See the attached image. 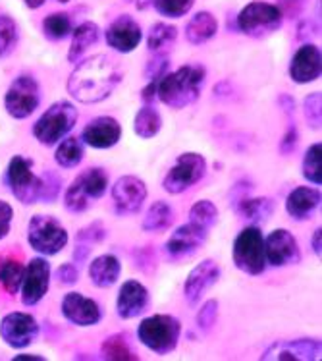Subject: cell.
Wrapping results in <instances>:
<instances>
[{
  "label": "cell",
  "instance_id": "6da1fadb",
  "mask_svg": "<svg viewBox=\"0 0 322 361\" xmlns=\"http://www.w3.org/2000/svg\"><path fill=\"white\" fill-rule=\"evenodd\" d=\"M122 81V68L109 54H95L78 62L68 78V93L83 104L106 101Z\"/></svg>",
  "mask_w": 322,
  "mask_h": 361
},
{
  "label": "cell",
  "instance_id": "7a4b0ae2",
  "mask_svg": "<svg viewBox=\"0 0 322 361\" xmlns=\"http://www.w3.org/2000/svg\"><path fill=\"white\" fill-rule=\"evenodd\" d=\"M206 70L201 64H185L176 72L162 75L156 87V97L168 109L182 111L201 97V89L205 83Z\"/></svg>",
  "mask_w": 322,
  "mask_h": 361
},
{
  "label": "cell",
  "instance_id": "3957f363",
  "mask_svg": "<svg viewBox=\"0 0 322 361\" xmlns=\"http://www.w3.org/2000/svg\"><path fill=\"white\" fill-rule=\"evenodd\" d=\"M80 118V112L68 101L51 104L33 124V137L44 147H54L72 132Z\"/></svg>",
  "mask_w": 322,
  "mask_h": 361
},
{
  "label": "cell",
  "instance_id": "277c9868",
  "mask_svg": "<svg viewBox=\"0 0 322 361\" xmlns=\"http://www.w3.org/2000/svg\"><path fill=\"white\" fill-rule=\"evenodd\" d=\"M109 190V172L99 166L81 172L64 193V207L70 213H85Z\"/></svg>",
  "mask_w": 322,
  "mask_h": 361
},
{
  "label": "cell",
  "instance_id": "5b68a950",
  "mask_svg": "<svg viewBox=\"0 0 322 361\" xmlns=\"http://www.w3.org/2000/svg\"><path fill=\"white\" fill-rule=\"evenodd\" d=\"M182 323L172 315H151L141 321L137 326V338L145 348L159 355L172 354L180 344Z\"/></svg>",
  "mask_w": 322,
  "mask_h": 361
},
{
  "label": "cell",
  "instance_id": "8992f818",
  "mask_svg": "<svg viewBox=\"0 0 322 361\" xmlns=\"http://www.w3.org/2000/svg\"><path fill=\"white\" fill-rule=\"evenodd\" d=\"M232 259L237 271L259 276L266 269V257H264V236L256 224H249L235 236L232 245Z\"/></svg>",
  "mask_w": 322,
  "mask_h": 361
},
{
  "label": "cell",
  "instance_id": "52a82bcc",
  "mask_svg": "<svg viewBox=\"0 0 322 361\" xmlns=\"http://www.w3.org/2000/svg\"><path fill=\"white\" fill-rule=\"evenodd\" d=\"M68 230L52 214H33L27 226V242L43 257H52L68 245Z\"/></svg>",
  "mask_w": 322,
  "mask_h": 361
},
{
  "label": "cell",
  "instance_id": "ba28073f",
  "mask_svg": "<svg viewBox=\"0 0 322 361\" xmlns=\"http://www.w3.org/2000/svg\"><path fill=\"white\" fill-rule=\"evenodd\" d=\"M284 18L276 4L253 0L237 14V30L251 39H264L282 27Z\"/></svg>",
  "mask_w": 322,
  "mask_h": 361
},
{
  "label": "cell",
  "instance_id": "9c48e42d",
  "mask_svg": "<svg viewBox=\"0 0 322 361\" xmlns=\"http://www.w3.org/2000/svg\"><path fill=\"white\" fill-rule=\"evenodd\" d=\"M8 190L22 205H35L41 197V176L33 172V161L16 155L10 159L4 174Z\"/></svg>",
  "mask_w": 322,
  "mask_h": 361
},
{
  "label": "cell",
  "instance_id": "30bf717a",
  "mask_svg": "<svg viewBox=\"0 0 322 361\" xmlns=\"http://www.w3.org/2000/svg\"><path fill=\"white\" fill-rule=\"evenodd\" d=\"M206 174V159L201 153L187 151L176 159L168 170V174L162 180V188L170 195H180L199 184Z\"/></svg>",
  "mask_w": 322,
  "mask_h": 361
},
{
  "label": "cell",
  "instance_id": "8fae6325",
  "mask_svg": "<svg viewBox=\"0 0 322 361\" xmlns=\"http://www.w3.org/2000/svg\"><path fill=\"white\" fill-rule=\"evenodd\" d=\"M41 104V85L30 74L18 75L4 95V109L16 120L30 118Z\"/></svg>",
  "mask_w": 322,
  "mask_h": 361
},
{
  "label": "cell",
  "instance_id": "7c38bea8",
  "mask_svg": "<svg viewBox=\"0 0 322 361\" xmlns=\"http://www.w3.org/2000/svg\"><path fill=\"white\" fill-rule=\"evenodd\" d=\"M39 336V323L30 313L12 311L0 321V338L14 350L31 346Z\"/></svg>",
  "mask_w": 322,
  "mask_h": 361
},
{
  "label": "cell",
  "instance_id": "4fadbf2b",
  "mask_svg": "<svg viewBox=\"0 0 322 361\" xmlns=\"http://www.w3.org/2000/svg\"><path fill=\"white\" fill-rule=\"evenodd\" d=\"M206 240H209V230L201 228L193 222H185L178 226L168 238V242L164 243V255L170 261H182L201 251Z\"/></svg>",
  "mask_w": 322,
  "mask_h": 361
},
{
  "label": "cell",
  "instance_id": "5bb4252c",
  "mask_svg": "<svg viewBox=\"0 0 322 361\" xmlns=\"http://www.w3.org/2000/svg\"><path fill=\"white\" fill-rule=\"evenodd\" d=\"M110 193H112V205L116 214L130 216V214H137L143 209V203L147 200V185L141 178L128 174V176L118 178Z\"/></svg>",
  "mask_w": 322,
  "mask_h": 361
},
{
  "label": "cell",
  "instance_id": "9a60e30c",
  "mask_svg": "<svg viewBox=\"0 0 322 361\" xmlns=\"http://www.w3.org/2000/svg\"><path fill=\"white\" fill-rule=\"evenodd\" d=\"M264 257H266V265L276 267V269L295 265L301 261L299 243L290 230H272L271 234L264 238Z\"/></svg>",
  "mask_w": 322,
  "mask_h": 361
},
{
  "label": "cell",
  "instance_id": "2e32d148",
  "mask_svg": "<svg viewBox=\"0 0 322 361\" xmlns=\"http://www.w3.org/2000/svg\"><path fill=\"white\" fill-rule=\"evenodd\" d=\"M51 286V263L44 257H33L23 271L22 281V303L23 305H37L43 302Z\"/></svg>",
  "mask_w": 322,
  "mask_h": 361
},
{
  "label": "cell",
  "instance_id": "e0dca14e",
  "mask_svg": "<svg viewBox=\"0 0 322 361\" xmlns=\"http://www.w3.org/2000/svg\"><path fill=\"white\" fill-rule=\"evenodd\" d=\"M220 279V267L214 259H205L199 265H195L187 274L185 284H183V295L185 302L191 307H195L211 288L218 282Z\"/></svg>",
  "mask_w": 322,
  "mask_h": 361
},
{
  "label": "cell",
  "instance_id": "ac0fdd59",
  "mask_svg": "<svg viewBox=\"0 0 322 361\" xmlns=\"http://www.w3.org/2000/svg\"><path fill=\"white\" fill-rule=\"evenodd\" d=\"M321 340L316 338H295V340H280L272 344L261 360H276V361H313L321 360Z\"/></svg>",
  "mask_w": 322,
  "mask_h": 361
},
{
  "label": "cell",
  "instance_id": "d6986e66",
  "mask_svg": "<svg viewBox=\"0 0 322 361\" xmlns=\"http://www.w3.org/2000/svg\"><path fill=\"white\" fill-rule=\"evenodd\" d=\"M141 39H143V30L130 14L118 16L116 20H112L110 25L104 31V41L112 51L122 52H133L140 47Z\"/></svg>",
  "mask_w": 322,
  "mask_h": 361
},
{
  "label": "cell",
  "instance_id": "ffe728a7",
  "mask_svg": "<svg viewBox=\"0 0 322 361\" xmlns=\"http://www.w3.org/2000/svg\"><path fill=\"white\" fill-rule=\"evenodd\" d=\"M287 74L293 83L297 85H307L321 78L322 74V54L321 47L313 43H303L293 54Z\"/></svg>",
  "mask_w": 322,
  "mask_h": 361
},
{
  "label": "cell",
  "instance_id": "44dd1931",
  "mask_svg": "<svg viewBox=\"0 0 322 361\" xmlns=\"http://www.w3.org/2000/svg\"><path fill=\"white\" fill-rule=\"evenodd\" d=\"M60 311L68 323L75 324V326H95L103 319L101 305L80 292H70L64 295L62 303H60Z\"/></svg>",
  "mask_w": 322,
  "mask_h": 361
},
{
  "label": "cell",
  "instance_id": "7402d4cb",
  "mask_svg": "<svg viewBox=\"0 0 322 361\" xmlns=\"http://www.w3.org/2000/svg\"><path fill=\"white\" fill-rule=\"evenodd\" d=\"M120 140H122V124L112 116H97L81 132V141L93 149L114 147Z\"/></svg>",
  "mask_w": 322,
  "mask_h": 361
},
{
  "label": "cell",
  "instance_id": "603a6c76",
  "mask_svg": "<svg viewBox=\"0 0 322 361\" xmlns=\"http://www.w3.org/2000/svg\"><path fill=\"white\" fill-rule=\"evenodd\" d=\"M151 303V295L145 284L140 281H125L116 298V313L120 319H135L143 315Z\"/></svg>",
  "mask_w": 322,
  "mask_h": 361
},
{
  "label": "cell",
  "instance_id": "cb8c5ba5",
  "mask_svg": "<svg viewBox=\"0 0 322 361\" xmlns=\"http://www.w3.org/2000/svg\"><path fill=\"white\" fill-rule=\"evenodd\" d=\"M321 190L309 188V185H299L295 188L286 200V213L293 221L303 222L309 221L315 211L321 207Z\"/></svg>",
  "mask_w": 322,
  "mask_h": 361
},
{
  "label": "cell",
  "instance_id": "d4e9b609",
  "mask_svg": "<svg viewBox=\"0 0 322 361\" xmlns=\"http://www.w3.org/2000/svg\"><path fill=\"white\" fill-rule=\"evenodd\" d=\"M87 274L89 281L93 282V286L110 288L116 284L120 274H122V263H120V259L110 255V253L99 255L89 263Z\"/></svg>",
  "mask_w": 322,
  "mask_h": 361
},
{
  "label": "cell",
  "instance_id": "484cf974",
  "mask_svg": "<svg viewBox=\"0 0 322 361\" xmlns=\"http://www.w3.org/2000/svg\"><path fill=\"white\" fill-rule=\"evenodd\" d=\"M101 39V27L95 22H83L72 31V44L68 49V62L70 64H78L83 54L95 47Z\"/></svg>",
  "mask_w": 322,
  "mask_h": 361
},
{
  "label": "cell",
  "instance_id": "4316f807",
  "mask_svg": "<svg viewBox=\"0 0 322 361\" xmlns=\"http://www.w3.org/2000/svg\"><path fill=\"white\" fill-rule=\"evenodd\" d=\"M235 213L242 216L243 221L251 224H261L264 222L276 209V201L271 197H247L242 195L234 201Z\"/></svg>",
  "mask_w": 322,
  "mask_h": 361
},
{
  "label": "cell",
  "instance_id": "83f0119b",
  "mask_svg": "<svg viewBox=\"0 0 322 361\" xmlns=\"http://www.w3.org/2000/svg\"><path fill=\"white\" fill-rule=\"evenodd\" d=\"M216 31H218V20L211 12L201 10L187 22L183 33H185L187 43L199 47V44L209 43L216 35Z\"/></svg>",
  "mask_w": 322,
  "mask_h": 361
},
{
  "label": "cell",
  "instance_id": "f1b7e54d",
  "mask_svg": "<svg viewBox=\"0 0 322 361\" xmlns=\"http://www.w3.org/2000/svg\"><path fill=\"white\" fill-rule=\"evenodd\" d=\"M178 41V27L172 23L156 22L147 35V49L151 54H170Z\"/></svg>",
  "mask_w": 322,
  "mask_h": 361
},
{
  "label": "cell",
  "instance_id": "f546056e",
  "mask_svg": "<svg viewBox=\"0 0 322 361\" xmlns=\"http://www.w3.org/2000/svg\"><path fill=\"white\" fill-rule=\"evenodd\" d=\"M101 357L109 361H137L140 355L133 350L132 342L128 338V334L118 332L112 334L101 344Z\"/></svg>",
  "mask_w": 322,
  "mask_h": 361
},
{
  "label": "cell",
  "instance_id": "4dcf8cb0",
  "mask_svg": "<svg viewBox=\"0 0 322 361\" xmlns=\"http://www.w3.org/2000/svg\"><path fill=\"white\" fill-rule=\"evenodd\" d=\"M162 130L161 112L153 104H143L135 118H133V132L141 140H153L156 133Z\"/></svg>",
  "mask_w": 322,
  "mask_h": 361
},
{
  "label": "cell",
  "instance_id": "1f68e13d",
  "mask_svg": "<svg viewBox=\"0 0 322 361\" xmlns=\"http://www.w3.org/2000/svg\"><path fill=\"white\" fill-rule=\"evenodd\" d=\"M174 222V211L166 201H154L153 205L149 207V211L143 216L141 228L145 232H162L168 230Z\"/></svg>",
  "mask_w": 322,
  "mask_h": 361
},
{
  "label": "cell",
  "instance_id": "d6a6232c",
  "mask_svg": "<svg viewBox=\"0 0 322 361\" xmlns=\"http://www.w3.org/2000/svg\"><path fill=\"white\" fill-rule=\"evenodd\" d=\"M193 4H195V0H137L135 2V6L140 10H147L149 6H153L159 14L170 18V20H178V18L187 16Z\"/></svg>",
  "mask_w": 322,
  "mask_h": 361
},
{
  "label": "cell",
  "instance_id": "836d02e7",
  "mask_svg": "<svg viewBox=\"0 0 322 361\" xmlns=\"http://www.w3.org/2000/svg\"><path fill=\"white\" fill-rule=\"evenodd\" d=\"M54 161L62 169H75L83 161V141H81V137L66 135L56 147Z\"/></svg>",
  "mask_w": 322,
  "mask_h": 361
},
{
  "label": "cell",
  "instance_id": "e575fe53",
  "mask_svg": "<svg viewBox=\"0 0 322 361\" xmlns=\"http://www.w3.org/2000/svg\"><path fill=\"white\" fill-rule=\"evenodd\" d=\"M25 267L14 257H0V286L10 295L20 292Z\"/></svg>",
  "mask_w": 322,
  "mask_h": 361
},
{
  "label": "cell",
  "instance_id": "d590c367",
  "mask_svg": "<svg viewBox=\"0 0 322 361\" xmlns=\"http://www.w3.org/2000/svg\"><path fill=\"white\" fill-rule=\"evenodd\" d=\"M73 31V18L68 12L49 14L43 20V35L51 41H62Z\"/></svg>",
  "mask_w": 322,
  "mask_h": 361
},
{
  "label": "cell",
  "instance_id": "8d00e7d4",
  "mask_svg": "<svg viewBox=\"0 0 322 361\" xmlns=\"http://www.w3.org/2000/svg\"><path fill=\"white\" fill-rule=\"evenodd\" d=\"M301 174L307 180L309 184L321 185L322 184V143H313L305 151L303 162H301Z\"/></svg>",
  "mask_w": 322,
  "mask_h": 361
},
{
  "label": "cell",
  "instance_id": "74e56055",
  "mask_svg": "<svg viewBox=\"0 0 322 361\" xmlns=\"http://www.w3.org/2000/svg\"><path fill=\"white\" fill-rule=\"evenodd\" d=\"M20 43V27L12 16L0 14V60L14 54Z\"/></svg>",
  "mask_w": 322,
  "mask_h": 361
},
{
  "label": "cell",
  "instance_id": "f35d334b",
  "mask_svg": "<svg viewBox=\"0 0 322 361\" xmlns=\"http://www.w3.org/2000/svg\"><path fill=\"white\" fill-rule=\"evenodd\" d=\"M218 216H220L218 207L209 200L197 201V203H193L190 209V222L197 224V226H201V228L209 230V232L216 226Z\"/></svg>",
  "mask_w": 322,
  "mask_h": 361
},
{
  "label": "cell",
  "instance_id": "ab89813d",
  "mask_svg": "<svg viewBox=\"0 0 322 361\" xmlns=\"http://www.w3.org/2000/svg\"><path fill=\"white\" fill-rule=\"evenodd\" d=\"M60 192H62V178L52 172V170H44L43 176H41V203H54L58 200Z\"/></svg>",
  "mask_w": 322,
  "mask_h": 361
},
{
  "label": "cell",
  "instance_id": "60d3db41",
  "mask_svg": "<svg viewBox=\"0 0 322 361\" xmlns=\"http://www.w3.org/2000/svg\"><path fill=\"white\" fill-rule=\"evenodd\" d=\"M303 116L307 120V124L311 130H318L321 128V93H309L303 101Z\"/></svg>",
  "mask_w": 322,
  "mask_h": 361
},
{
  "label": "cell",
  "instance_id": "b9f144b4",
  "mask_svg": "<svg viewBox=\"0 0 322 361\" xmlns=\"http://www.w3.org/2000/svg\"><path fill=\"white\" fill-rule=\"evenodd\" d=\"M104 238H106V228H104L103 222H91L89 226L85 228H81L78 234H75V243H81V245H89V247H93L95 243L104 242Z\"/></svg>",
  "mask_w": 322,
  "mask_h": 361
},
{
  "label": "cell",
  "instance_id": "7bdbcfd3",
  "mask_svg": "<svg viewBox=\"0 0 322 361\" xmlns=\"http://www.w3.org/2000/svg\"><path fill=\"white\" fill-rule=\"evenodd\" d=\"M218 310L220 305L216 300H206L203 305H201V310L197 311V326L203 332H209L213 329L216 321H218Z\"/></svg>",
  "mask_w": 322,
  "mask_h": 361
},
{
  "label": "cell",
  "instance_id": "ee69618b",
  "mask_svg": "<svg viewBox=\"0 0 322 361\" xmlns=\"http://www.w3.org/2000/svg\"><path fill=\"white\" fill-rule=\"evenodd\" d=\"M132 257L135 261V267L140 269L141 273H154V269H156V255H154L153 245H143L140 250H135L132 253Z\"/></svg>",
  "mask_w": 322,
  "mask_h": 361
},
{
  "label": "cell",
  "instance_id": "f6af8a7d",
  "mask_svg": "<svg viewBox=\"0 0 322 361\" xmlns=\"http://www.w3.org/2000/svg\"><path fill=\"white\" fill-rule=\"evenodd\" d=\"M170 59L168 54H153V59L147 62L145 78L149 80H161L162 75L168 74Z\"/></svg>",
  "mask_w": 322,
  "mask_h": 361
},
{
  "label": "cell",
  "instance_id": "bcb514c9",
  "mask_svg": "<svg viewBox=\"0 0 322 361\" xmlns=\"http://www.w3.org/2000/svg\"><path fill=\"white\" fill-rule=\"evenodd\" d=\"M276 6H278L282 18H287V20H297V18L305 12V8H307V0H278V2H276Z\"/></svg>",
  "mask_w": 322,
  "mask_h": 361
},
{
  "label": "cell",
  "instance_id": "7dc6e473",
  "mask_svg": "<svg viewBox=\"0 0 322 361\" xmlns=\"http://www.w3.org/2000/svg\"><path fill=\"white\" fill-rule=\"evenodd\" d=\"M297 140H299V133H297L295 118H290L286 133H284V137L280 141V153H282V155H292L293 151H295V147H297Z\"/></svg>",
  "mask_w": 322,
  "mask_h": 361
},
{
  "label": "cell",
  "instance_id": "c3c4849f",
  "mask_svg": "<svg viewBox=\"0 0 322 361\" xmlns=\"http://www.w3.org/2000/svg\"><path fill=\"white\" fill-rule=\"evenodd\" d=\"M56 281L62 284V286H72V284H78L80 281V271L73 263H64L56 269Z\"/></svg>",
  "mask_w": 322,
  "mask_h": 361
},
{
  "label": "cell",
  "instance_id": "681fc988",
  "mask_svg": "<svg viewBox=\"0 0 322 361\" xmlns=\"http://www.w3.org/2000/svg\"><path fill=\"white\" fill-rule=\"evenodd\" d=\"M12 221H14V209L8 201L0 200V240H4L10 234Z\"/></svg>",
  "mask_w": 322,
  "mask_h": 361
},
{
  "label": "cell",
  "instance_id": "f907efd6",
  "mask_svg": "<svg viewBox=\"0 0 322 361\" xmlns=\"http://www.w3.org/2000/svg\"><path fill=\"white\" fill-rule=\"evenodd\" d=\"M91 250H93V247H89V245H81V243H75V250H73V263H78V265H83V263L87 261Z\"/></svg>",
  "mask_w": 322,
  "mask_h": 361
},
{
  "label": "cell",
  "instance_id": "816d5d0a",
  "mask_svg": "<svg viewBox=\"0 0 322 361\" xmlns=\"http://www.w3.org/2000/svg\"><path fill=\"white\" fill-rule=\"evenodd\" d=\"M322 228L318 226V228L313 232V238H311V247H313V253L315 255H318L321 257V253H322Z\"/></svg>",
  "mask_w": 322,
  "mask_h": 361
},
{
  "label": "cell",
  "instance_id": "f5cc1de1",
  "mask_svg": "<svg viewBox=\"0 0 322 361\" xmlns=\"http://www.w3.org/2000/svg\"><path fill=\"white\" fill-rule=\"evenodd\" d=\"M14 361H44V355H35V354H20V355H16Z\"/></svg>",
  "mask_w": 322,
  "mask_h": 361
},
{
  "label": "cell",
  "instance_id": "db71d44e",
  "mask_svg": "<svg viewBox=\"0 0 322 361\" xmlns=\"http://www.w3.org/2000/svg\"><path fill=\"white\" fill-rule=\"evenodd\" d=\"M25 2V6L31 8V10H37V8H41L47 2V0H23ZM58 2H70V0H58Z\"/></svg>",
  "mask_w": 322,
  "mask_h": 361
}]
</instances>
